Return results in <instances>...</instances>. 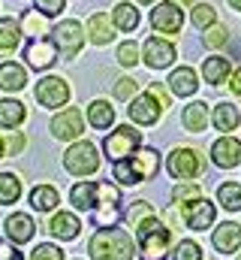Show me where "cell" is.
Instances as JSON below:
<instances>
[{"label": "cell", "instance_id": "1", "mask_svg": "<svg viewBox=\"0 0 241 260\" xmlns=\"http://www.w3.org/2000/svg\"><path fill=\"white\" fill-rule=\"evenodd\" d=\"M94 260H133V239L120 227H103L91 239Z\"/></svg>", "mask_w": 241, "mask_h": 260}, {"label": "cell", "instance_id": "2", "mask_svg": "<svg viewBox=\"0 0 241 260\" xmlns=\"http://www.w3.org/2000/svg\"><path fill=\"white\" fill-rule=\"evenodd\" d=\"M160 170V157L154 148H145V151H136L130 157H124L115 164V179L120 185H136L142 179H154Z\"/></svg>", "mask_w": 241, "mask_h": 260}, {"label": "cell", "instance_id": "3", "mask_svg": "<svg viewBox=\"0 0 241 260\" xmlns=\"http://www.w3.org/2000/svg\"><path fill=\"white\" fill-rule=\"evenodd\" d=\"M139 236V248H142V260H163L169 251V227H163L157 218H145L136 227Z\"/></svg>", "mask_w": 241, "mask_h": 260}, {"label": "cell", "instance_id": "4", "mask_svg": "<svg viewBox=\"0 0 241 260\" xmlns=\"http://www.w3.org/2000/svg\"><path fill=\"white\" fill-rule=\"evenodd\" d=\"M63 167L72 173V176H91L100 170V154L91 142H75L66 148L63 154Z\"/></svg>", "mask_w": 241, "mask_h": 260}, {"label": "cell", "instance_id": "5", "mask_svg": "<svg viewBox=\"0 0 241 260\" xmlns=\"http://www.w3.org/2000/svg\"><path fill=\"white\" fill-rule=\"evenodd\" d=\"M139 142H142V133H139V130H133L130 124H120L115 133H109V136L103 139V151L118 164V160L130 157V154L139 148Z\"/></svg>", "mask_w": 241, "mask_h": 260}, {"label": "cell", "instance_id": "6", "mask_svg": "<svg viewBox=\"0 0 241 260\" xmlns=\"http://www.w3.org/2000/svg\"><path fill=\"white\" fill-rule=\"evenodd\" d=\"M36 100H39L46 109L66 106V100H69V85H66L60 76H46V79L36 82Z\"/></svg>", "mask_w": 241, "mask_h": 260}, {"label": "cell", "instance_id": "7", "mask_svg": "<svg viewBox=\"0 0 241 260\" xmlns=\"http://www.w3.org/2000/svg\"><path fill=\"white\" fill-rule=\"evenodd\" d=\"M52 43L58 46V49L63 52V55H66V58L78 55V49H82V43H85L82 24H78V21H60L58 27L52 30Z\"/></svg>", "mask_w": 241, "mask_h": 260}, {"label": "cell", "instance_id": "8", "mask_svg": "<svg viewBox=\"0 0 241 260\" xmlns=\"http://www.w3.org/2000/svg\"><path fill=\"white\" fill-rule=\"evenodd\" d=\"M214 215H217V209L208 200L184 203V209H181V218H187V227H193V230H208L214 224Z\"/></svg>", "mask_w": 241, "mask_h": 260}, {"label": "cell", "instance_id": "9", "mask_svg": "<svg viewBox=\"0 0 241 260\" xmlns=\"http://www.w3.org/2000/svg\"><path fill=\"white\" fill-rule=\"evenodd\" d=\"M151 24L160 34H178L184 24V12L175 3H160L157 9H151Z\"/></svg>", "mask_w": 241, "mask_h": 260}, {"label": "cell", "instance_id": "10", "mask_svg": "<svg viewBox=\"0 0 241 260\" xmlns=\"http://www.w3.org/2000/svg\"><path fill=\"white\" fill-rule=\"evenodd\" d=\"M24 58L33 70H46V67H52L58 61V52H55V43H49L43 37H33L27 43V49H24Z\"/></svg>", "mask_w": 241, "mask_h": 260}, {"label": "cell", "instance_id": "11", "mask_svg": "<svg viewBox=\"0 0 241 260\" xmlns=\"http://www.w3.org/2000/svg\"><path fill=\"white\" fill-rule=\"evenodd\" d=\"M211 160L220 167V170H232L241 164V142L232 136H223L211 145Z\"/></svg>", "mask_w": 241, "mask_h": 260}, {"label": "cell", "instance_id": "12", "mask_svg": "<svg viewBox=\"0 0 241 260\" xmlns=\"http://www.w3.org/2000/svg\"><path fill=\"white\" fill-rule=\"evenodd\" d=\"M175 61V46L169 40H160V37H151L145 43V64L154 67V70H163Z\"/></svg>", "mask_w": 241, "mask_h": 260}, {"label": "cell", "instance_id": "13", "mask_svg": "<svg viewBox=\"0 0 241 260\" xmlns=\"http://www.w3.org/2000/svg\"><path fill=\"white\" fill-rule=\"evenodd\" d=\"M160 100L154 97V94H139L136 100H133V106H130V118L136 121V124H157V118H160Z\"/></svg>", "mask_w": 241, "mask_h": 260}, {"label": "cell", "instance_id": "14", "mask_svg": "<svg viewBox=\"0 0 241 260\" xmlns=\"http://www.w3.org/2000/svg\"><path fill=\"white\" fill-rule=\"evenodd\" d=\"M82 130H85V118H82L78 109H63L58 118L52 121V133L58 139H78Z\"/></svg>", "mask_w": 241, "mask_h": 260}, {"label": "cell", "instance_id": "15", "mask_svg": "<svg viewBox=\"0 0 241 260\" xmlns=\"http://www.w3.org/2000/svg\"><path fill=\"white\" fill-rule=\"evenodd\" d=\"M118 203H120V194L115 185H103V209L94 212V224L97 227H115L118 221Z\"/></svg>", "mask_w": 241, "mask_h": 260}, {"label": "cell", "instance_id": "16", "mask_svg": "<svg viewBox=\"0 0 241 260\" xmlns=\"http://www.w3.org/2000/svg\"><path fill=\"white\" fill-rule=\"evenodd\" d=\"M169 173H172L175 179H193V176L199 173V157H196V151H190V148L172 151V154H169Z\"/></svg>", "mask_w": 241, "mask_h": 260}, {"label": "cell", "instance_id": "17", "mask_svg": "<svg viewBox=\"0 0 241 260\" xmlns=\"http://www.w3.org/2000/svg\"><path fill=\"white\" fill-rule=\"evenodd\" d=\"M33 233H36L33 218H27V215H9V218H6V236H9L15 245L30 242V239H33Z\"/></svg>", "mask_w": 241, "mask_h": 260}, {"label": "cell", "instance_id": "18", "mask_svg": "<svg viewBox=\"0 0 241 260\" xmlns=\"http://www.w3.org/2000/svg\"><path fill=\"white\" fill-rule=\"evenodd\" d=\"M214 248L220 251V254H232V251H238L241 245V227L238 224H232V221H226V224H220L217 230H214Z\"/></svg>", "mask_w": 241, "mask_h": 260}, {"label": "cell", "instance_id": "19", "mask_svg": "<svg viewBox=\"0 0 241 260\" xmlns=\"http://www.w3.org/2000/svg\"><path fill=\"white\" fill-rule=\"evenodd\" d=\"M169 88H172V94H178V97H190V94H196V88H199V76H196V70H193V67H178V70L169 76Z\"/></svg>", "mask_w": 241, "mask_h": 260}, {"label": "cell", "instance_id": "20", "mask_svg": "<svg viewBox=\"0 0 241 260\" xmlns=\"http://www.w3.org/2000/svg\"><path fill=\"white\" fill-rule=\"evenodd\" d=\"M78 230H82V224H78V218H75L72 212H58V215L49 221V233L58 236V239H75Z\"/></svg>", "mask_w": 241, "mask_h": 260}, {"label": "cell", "instance_id": "21", "mask_svg": "<svg viewBox=\"0 0 241 260\" xmlns=\"http://www.w3.org/2000/svg\"><path fill=\"white\" fill-rule=\"evenodd\" d=\"M88 30H91V40H94L97 46H106V43H112V37H115V21H112L109 15H103V12H97V15H91Z\"/></svg>", "mask_w": 241, "mask_h": 260}, {"label": "cell", "instance_id": "22", "mask_svg": "<svg viewBox=\"0 0 241 260\" xmlns=\"http://www.w3.org/2000/svg\"><path fill=\"white\" fill-rule=\"evenodd\" d=\"M24 82H27V73L21 64H15V61L0 64V88L3 91H21Z\"/></svg>", "mask_w": 241, "mask_h": 260}, {"label": "cell", "instance_id": "23", "mask_svg": "<svg viewBox=\"0 0 241 260\" xmlns=\"http://www.w3.org/2000/svg\"><path fill=\"white\" fill-rule=\"evenodd\" d=\"M88 121H91L97 130L112 127V124H115V109H112L106 100H94V103L88 106Z\"/></svg>", "mask_w": 241, "mask_h": 260}, {"label": "cell", "instance_id": "24", "mask_svg": "<svg viewBox=\"0 0 241 260\" xmlns=\"http://www.w3.org/2000/svg\"><path fill=\"white\" fill-rule=\"evenodd\" d=\"M211 118H214V127L217 130H235L238 121H241V112L232 106V103H217Z\"/></svg>", "mask_w": 241, "mask_h": 260}, {"label": "cell", "instance_id": "25", "mask_svg": "<svg viewBox=\"0 0 241 260\" xmlns=\"http://www.w3.org/2000/svg\"><path fill=\"white\" fill-rule=\"evenodd\" d=\"M24 103H18V100H0V124L3 127H18L21 121H24Z\"/></svg>", "mask_w": 241, "mask_h": 260}, {"label": "cell", "instance_id": "26", "mask_svg": "<svg viewBox=\"0 0 241 260\" xmlns=\"http://www.w3.org/2000/svg\"><path fill=\"white\" fill-rule=\"evenodd\" d=\"M97 194H100V185L97 182H85V185H75L69 191V200H72L75 209H91L97 203Z\"/></svg>", "mask_w": 241, "mask_h": 260}, {"label": "cell", "instance_id": "27", "mask_svg": "<svg viewBox=\"0 0 241 260\" xmlns=\"http://www.w3.org/2000/svg\"><path fill=\"white\" fill-rule=\"evenodd\" d=\"M202 76H205V82H211V85H223V82L229 79V61H226V58H208L205 67H202Z\"/></svg>", "mask_w": 241, "mask_h": 260}, {"label": "cell", "instance_id": "28", "mask_svg": "<svg viewBox=\"0 0 241 260\" xmlns=\"http://www.w3.org/2000/svg\"><path fill=\"white\" fill-rule=\"evenodd\" d=\"M18 40H21L18 21H12V18H0V52L9 55V52L18 46Z\"/></svg>", "mask_w": 241, "mask_h": 260}, {"label": "cell", "instance_id": "29", "mask_svg": "<svg viewBox=\"0 0 241 260\" xmlns=\"http://www.w3.org/2000/svg\"><path fill=\"white\" fill-rule=\"evenodd\" d=\"M112 21H115V27H120V30H136L139 27V9L133 3H118Z\"/></svg>", "mask_w": 241, "mask_h": 260}, {"label": "cell", "instance_id": "30", "mask_svg": "<svg viewBox=\"0 0 241 260\" xmlns=\"http://www.w3.org/2000/svg\"><path fill=\"white\" fill-rule=\"evenodd\" d=\"M30 206H33L36 212H52V209L58 206V191L49 188V185L33 188V191H30Z\"/></svg>", "mask_w": 241, "mask_h": 260}, {"label": "cell", "instance_id": "31", "mask_svg": "<svg viewBox=\"0 0 241 260\" xmlns=\"http://www.w3.org/2000/svg\"><path fill=\"white\" fill-rule=\"evenodd\" d=\"M21 194V182L15 173H0V206H9L15 203Z\"/></svg>", "mask_w": 241, "mask_h": 260}, {"label": "cell", "instance_id": "32", "mask_svg": "<svg viewBox=\"0 0 241 260\" xmlns=\"http://www.w3.org/2000/svg\"><path fill=\"white\" fill-rule=\"evenodd\" d=\"M217 200H220V206H223V209L238 212V209H241V185H238V182H226V185H220Z\"/></svg>", "mask_w": 241, "mask_h": 260}, {"label": "cell", "instance_id": "33", "mask_svg": "<svg viewBox=\"0 0 241 260\" xmlns=\"http://www.w3.org/2000/svg\"><path fill=\"white\" fill-rule=\"evenodd\" d=\"M184 124H187V130H193V133L205 130V103H190L184 109Z\"/></svg>", "mask_w": 241, "mask_h": 260}, {"label": "cell", "instance_id": "34", "mask_svg": "<svg viewBox=\"0 0 241 260\" xmlns=\"http://www.w3.org/2000/svg\"><path fill=\"white\" fill-rule=\"evenodd\" d=\"M217 21V9H211L208 3H199L196 9H193V24L196 27H211Z\"/></svg>", "mask_w": 241, "mask_h": 260}, {"label": "cell", "instance_id": "35", "mask_svg": "<svg viewBox=\"0 0 241 260\" xmlns=\"http://www.w3.org/2000/svg\"><path fill=\"white\" fill-rule=\"evenodd\" d=\"M184 200H202V191H199V185H190V182H184V185H178L175 191H172V203H181L184 206Z\"/></svg>", "mask_w": 241, "mask_h": 260}, {"label": "cell", "instance_id": "36", "mask_svg": "<svg viewBox=\"0 0 241 260\" xmlns=\"http://www.w3.org/2000/svg\"><path fill=\"white\" fill-rule=\"evenodd\" d=\"M151 215H154V209H151L148 203H142V200H139V203H133V209L127 212V221H130L133 227H139V224H142V218H151Z\"/></svg>", "mask_w": 241, "mask_h": 260}, {"label": "cell", "instance_id": "37", "mask_svg": "<svg viewBox=\"0 0 241 260\" xmlns=\"http://www.w3.org/2000/svg\"><path fill=\"white\" fill-rule=\"evenodd\" d=\"M199 257H202V248L196 242H181L175 248V254H172V260H199Z\"/></svg>", "mask_w": 241, "mask_h": 260}, {"label": "cell", "instance_id": "38", "mask_svg": "<svg viewBox=\"0 0 241 260\" xmlns=\"http://www.w3.org/2000/svg\"><path fill=\"white\" fill-rule=\"evenodd\" d=\"M118 61L124 67H136V61H139V46L136 43H124L118 49Z\"/></svg>", "mask_w": 241, "mask_h": 260}, {"label": "cell", "instance_id": "39", "mask_svg": "<svg viewBox=\"0 0 241 260\" xmlns=\"http://www.w3.org/2000/svg\"><path fill=\"white\" fill-rule=\"evenodd\" d=\"M30 260H63V251L46 242V245H36V248H33V257Z\"/></svg>", "mask_w": 241, "mask_h": 260}, {"label": "cell", "instance_id": "40", "mask_svg": "<svg viewBox=\"0 0 241 260\" xmlns=\"http://www.w3.org/2000/svg\"><path fill=\"white\" fill-rule=\"evenodd\" d=\"M36 9H39V15H46V18H55L60 9H63V0H36Z\"/></svg>", "mask_w": 241, "mask_h": 260}, {"label": "cell", "instance_id": "41", "mask_svg": "<svg viewBox=\"0 0 241 260\" xmlns=\"http://www.w3.org/2000/svg\"><path fill=\"white\" fill-rule=\"evenodd\" d=\"M223 43H226V27H223V24H217V27H211V30L205 34V46L217 49V46H223Z\"/></svg>", "mask_w": 241, "mask_h": 260}, {"label": "cell", "instance_id": "42", "mask_svg": "<svg viewBox=\"0 0 241 260\" xmlns=\"http://www.w3.org/2000/svg\"><path fill=\"white\" fill-rule=\"evenodd\" d=\"M136 94V79H118V85H115V97L118 100H130Z\"/></svg>", "mask_w": 241, "mask_h": 260}, {"label": "cell", "instance_id": "43", "mask_svg": "<svg viewBox=\"0 0 241 260\" xmlns=\"http://www.w3.org/2000/svg\"><path fill=\"white\" fill-rule=\"evenodd\" d=\"M24 148V136L21 133H12L9 139H6V154H18Z\"/></svg>", "mask_w": 241, "mask_h": 260}, {"label": "cell", "instance_id": "44", "mask_svg": "<svg viewBox=\"0 0 241 260\" xmlns=\"http://www.w3.org/2000/svg\"><path fill=\"white\" fill-rule=\"evenodd\" d=\"M151 94L160 100V106H163V109H169V106H172V103H169V91H166L163 85H154V88H151Z\"/></svg>", "mask_w": 241, "mask_h": 260}, {"label": "cell", "instance_id": "45", "mask_svg": "<svg viewBox=\"0 0 241 260\" xmlns=\"http://www.w3.org/2000/svg\"><path fill=\"white\" fill-rule=\"evenodd\" d=\"M0 260H24V257H21V251H15L12 245L0 242Z\"/></svg>", "mask_w": 241, "mask_h": 260}, {"label": "cell", "instance_id": "46", "mask_svg": "<svg viewBox=\"0 0 241 260\" xmlns=\"http://www.w3.org/2000/svg\"><path fill=\"white\" fill-rule=\"evenodd\" d=\"M229 88H232V94H241V67L235 70V76H232V85H229Z\"/></svg>", "mask_w": 241, "mask_h": 260}, {"label": "cell", "instance_id": "47", "mask_svg": "<svg viewBox=\"0 0 241 260\" xmlns=\"http://www.w3.org/2000/svg\"><path fill=\"white\" fill-rule=\"evenodd\" d=\"M229 6H232V9H238V12H241V0H229Z\"/></svg>", "mask_w": 241, "mask_h": 260}, {"label": "cell", "instance_id": "48", "mask_svg": "<svg viewBox=\"0 0 241 260\" xmlns=\"http://www.w3.org/2000/svg\"><path fill=\"white\" fill-rule=\"evenodd\" d=\"M139 3H154V0H139Z\"/></svg>", "mask_w": 241, "mask_h": 260}, {"label": "cell", "instance_id": "49", "mask_svg": "<svg viewBox=\"0 0 241 260\" xmlns=\"http://www.w3.org/2000/svg\"><path fill=\"white\" fill-rule=\"evenodd\" d=\"M0 154H3V142H0Z\"/></svg>", "mask_w": 241, "mask_h": 260}, {"label": "cell", "instance_id": "50", "mask_svg": "<svg viewBox=\"0 0 241 260\" xmlns=\"http://www.w3.org/2000/svg\"><path fill=\"white\" fill-rule=\"evenodd\" d=\"M238 260H241V257H238Z\"/></svg>", "mask_w": 241, "mask_h": 260}]
</instances>
